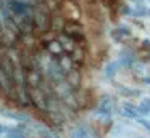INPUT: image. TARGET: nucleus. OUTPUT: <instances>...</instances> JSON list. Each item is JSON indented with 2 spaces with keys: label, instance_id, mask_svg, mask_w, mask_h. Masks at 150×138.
Instances as JSON below:
<instances>
[{
  "label": "nucleus",
  "instance_id": "17",
  "mask_svg": "<svg viewBox=\"0 0 150 138\" xmlns=\"http://www.w3.org/2000/svg\"><path fill=\"white\" fill-rule=\"evenodd\" d=\"M144 82H145L147 85H150V77H145V79H144Z\"/></svg>",
  "mask_w": 150,
  "mask_h": 138
},
{
  "label": "nucleus",
  "instance_id": "1",
  "mask_svg": "<svg viewBox=\"0 0 150 138\" xmlns=\"http://www.w3.org/2000/svg\"><path fill=\"white\" fill-rule=\"evenodd\" d=\"M33 26L39 32H47L50 27V13L42 3H36L33 10Z\"/></svg>",
  "mask_w": 150,
  "mask_h": 138
},
{
  "label": "nucleus",
  "instance_id": "16",
  "mask_svg": "<svg viewBox=\"0 0 150 138\" xmlns=\"http://www.w3.org/2000/svg\"><path fill=\"white\" fill-rule=\"evenodd\" d=\"M144 48H150V40H145V42H144Z\"/></svg>",
  "mask_w": 150,
  "mask_h": 138
},
{
  "label": "nucleus",
  "instance_id": "12",
  "mask_svg": "<svg viewBox=\"0 0 150 138\" xmlns=\"http://www.w3.org/2000/svg\"><path fill=\"white\" fill-rule=\"evenodd\" d=\"M7 138H24L23 128H8L7 130Z\"/></svg>",
  "mask_w": 150,
  "mask_h": 138
},
{
  "label": "nucleus",
  "instance_id": "10",
  "mask_svg": "<svg viewBox=\"0 0 150 138\" xmlns=\"http://www.w3.org/2000/svg\"><path fill=\"white\" fill-rule=\"evenodd\" d=\"M69 55H71V60L74 63V66H82V63H84V50L82 48L76 47L73 50V53H69Z\"/></svg>",
  "mask_w": 150,
  "mask_h": 138
},
{
  "label": "nucleus",
  "instance_id": "18",
  "mask_svg": "<svg viewBox=\"0 0 150 138\" xmlns=\"http://www.w3.org/2000/svg\"><path fill=\"white\" fill-rule=\"evenodd\" d=\"M145 103H147V104H149V106H150V99H145Z\"/></svg>",
  "mask_w": 150,
  "mask_h": 138
},
{
  "label": "nucleus",
  "instance_id": "11",
  "mask_svg": "<svg viewBox=\"0 0 150 138\" xmlns=\"http://www.w3.org/2000/svg\"><path fill=\"white\" fill-rule=\"evenodd\" d=\"M91 133L87 132L86 127H78L74 132H73V138H89Z\"/></svg>",
  "mask_w": 150,
  "mask_h": 138
},
{
  "label": "nucleus",
  "instance_id": "13",
  "mask_svg": "<svg viewBox=\"0 0 150 138\" xmlns=\"http://www.w3.org/2000/svg\"><path fill=\"white\" fill-rule=\"evenodd\" d=\"M4 116H7V117H11V119H15V120H21V122H28L29 119L26 117V116H23V114H18V112H7V111H4L2 112Z\"/></svg>",
  "mask_w": 150,
  "mask_h": 138
},
{
  "label": "nucleus",
  "instance_id": "19",
  "mask_svg": "<svg viewBox=\"0 0 150 138\" xmlns=\"http://www.w3.org/2000/svg\"><path fill=\"white\" fill-rule=\"evenodd\" d=\"M49 138H52V137H49Z\"/></svg>",
  "mask_w": 150,
  "mask_h": 138
},
{
  "label": "nucleus",
  "instance_id": "6",
  "mask_svg": "<svg viewBox=\"0 0 150 138\" xmlns=\"http://www.w3.org/2000/svg\"><path fill=\"white\" fill-rule=\"evenodd\" d=\"M113 106H115V101L111 96H103L98 103V109L97 112L98 114H103V116H110L113 112Z\"/></svg>",
  "mask_w": 150,
  "mask_h": 138
},
{
  "label": "nucleus",
  "instance_id": "3",
  "mask_svg": "<svg viewBox=\"0 0 150 138\" xmlns=\"http://www.w3.org/2000/svg\"><path fill=\"white\" fill-rule=\"evenodd\" d=\"M63 32H65L66 35H69L73 40H76V43L84 42V27H82L79 22H76V21L66 22V24L63 26Z\"/></svg>",
  "mask_w": 150,
  "mask_h": 138
},
{
  "label": "nucleus",
  "instance_id": "8",
  "mask_svg": "<svg viewBox=\"0 0 150 138\" xmlns=\"http://www.w3.org/2000/svg\"><path fill=\"white\" fill-rule=\"evenodd\" d=\"M120 114L126 119H137L139 117V111H137V106L131 104V103H124L120 108Z\"/></svg>",
  "mask_w": 150,
  "mask_h": 138
},
{
  "label": "nucleus",
  "instance_id": "9",
  "mask_svg": "<svg viewBox=\"0 0 150 138\" xmlns=\"http://www.w3.org/2000/svg\"><path fill=\"white\" fill-rule=\"evenodd\" d=\"M57 39L60 40V43H62V47H63V50H65V53H73V50L78 47V45H76V40H73L69 35L65 34V32H63V34H60Z\"/></svg>",
  "mask_w": 150,
  "mask_h": 138
},
{
  "label": "nucleus",
  "instance_id": "2",
  "mask_svg": "<svg viewBox=\"0 0 150 138\" xmlns=\"http://www.w3.org/2000/svg\"><path fill=\"white\" fill-rule=\"evenodd\" d=\"M28 93H29L31 104H34L39 111H47L49 109V98L44 93L40 87H28Z\"/></svg>",
  "mask_w": 150,
  "mask_h": 138
},
{
  "label": "nucleus",
  "instance_id": "14",
  "mask_svg": "<svg viewBox=\"0 0 150 138\" xmlns=\"http://www.w3.org/2000/svg\"><path fill=\"white\" fill-rule=\"evenodd\" d=\"M137 122H139L144 128H147V130L150 132V120H147V119H144V117H140V116H139V117H137Z\"/></svg>",
  "mask_w": 150,
  "mask_h": 138
},
{
  "label": "nucleus",
  "instance_id": "5",
  "mask_svg": "<svg viewBox=\"0 0 150 138\" xmlns=\"http://www.w3.org/2000/svg\"><path fill=\"white\" fill-rule=\"evenodd\" d=\"M55 63H57V66L65 72V76L69 72V71L74 69V63H73L71 55H69V53H62L60 56H57L55 58Z\"/></svg>",
  "mask_w": 150,
  "mask_h": 138
},
{
  "label": "nucleus",
  "instance_id": "7",
  "mask_svg": "<svg viewBox=\"0 0 150 138\" xmlns=\"http://www.w3.org/2000/svg\"><path fill=\"white\" fill-rule=\"evenodd\" d=\"M45 50H47V53H49L50 56H53V58H57L62 53H65V50H63V47H62V43H60L58 39H52V40L47 42Z\"/></svg>",
  "mask_w": 150,
  "mask_h": 138
},
{
  "label": "nucleus",
  "instance_id": "4",
  "mask_svg": "<svg viewBox=\"0 0 150 138\" xmlns=\"http://www.w3.org/2000/svg\"><path fill=\"white\" fill-rule=\"evenodd\" d=\"M24 77H26V85L28 87H40V82H42V74L37 67H29L24 72Z\"/></svg>",
  "mask_w": 150,
  "mask_h": 138
},
{
  "label": "nucleus",
  "instance_id": "15",
  "mask_svg": "<svg viewBox=\"0 0 150 138\" xmlns=\"http://www.w3.org/2000/svg\"><path fill=\"white\" fill-rule=\"evenodd\" d=\"M115 72H116V64H110V66H108V71H107V76L111 77Z\"/></svg>",
  "mask_w": 150,
  "mask_h": 138
}]
</instances>
